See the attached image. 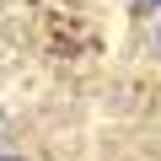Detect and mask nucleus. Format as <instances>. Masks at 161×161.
<instances>
[{
	"label": "nucleus",
	"mask_w": 161,
	"mask_h": 161,
	"mask_svg": "<svg viewBox=\"0 0 161 161\" xmlns=\"http://www.w3.org/2000/svg\"><path fill=\"white\" fill-rule=\"evenodd\" d=\"M134 11H161V0H134Z\"/></svg>",
	"instance_id": "obj_1"
},
{
	"label": "nucleus",
	"mask_w": 161,
	"mask_h": 161,
	"mask_svg": "<svg viewBox=\"0 0 161 161\" xmlns=\"http://www.w3.org/2000/svg\"><path fill=\"white\" fill-rule=\"evenodd\" d=\"M156 54H161V22H156Z\"/></svg>",
	"instance_id": "obj_2"
},
{
	"label": "nucleus",
	"mask_w": 161,
	"mask_h": 161,
	"mask_svg": "<svg viewBox=\"0 0 161 161\" xmlns=\"http://www.w3.org/2000/svg\"><path fill=\"white\" fill-rule=\"evenodd\" d=\"M0 161H22V156H0Z\"/></svg>",
	"instance_id": "obj_3"
}]
</instances>
